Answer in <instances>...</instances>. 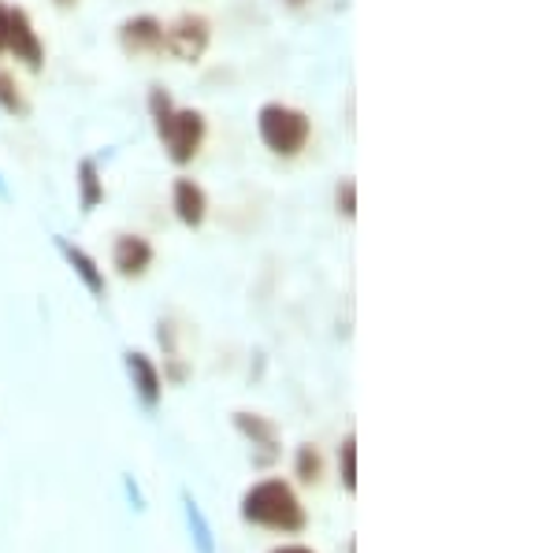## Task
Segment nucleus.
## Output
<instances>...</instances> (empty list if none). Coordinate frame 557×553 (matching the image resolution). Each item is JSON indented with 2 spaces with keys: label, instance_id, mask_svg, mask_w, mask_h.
<instances>
[{
  "label": "nucleus",
  "instance_id": "f257e3e1",
  "mask_svg": "<svg viewBox=\"0 0 557 553\" xmlns=\"http://www.w3.org/2000/svg\"><path fill=\"white\" fill-rule=\"evenodd\" d=\"M149 109H152V123H157V138L164 141V149H168V160H172V164H190V160L201 153L205 115L197 109H175L164 89H152Z\"/></svg>",
  "mask_w": 557,
  "mask_h": 553
},
{
  "label": "nucleus",
  "instance_id": "f03ea898",
  "mask_svg": "<svg viewBox=\"0 0 557 553\" xmlns=\"http://www.w3.org/2000/svg\"><path fill=\"white\" fill-rule=\"evenodd\" d=\"M242 520L257 524V528H268V531L298 535L305 528V505L298 502L290 483H283V479H264V483L246 490V498H242Z\"/></svg>",
  "mask_w": 557,
  "mask_h": 553
},
{
  "label": "nucleus",
  "instance_id": "7ed1b4c3",
  "mask_svg": "<svg viewBox=\"0 0 557 553\" xmlns=\"http://www.w3.org/2000/svg\"><path fill=\"white\" fill-rule=\"evenodd\" d=\"M257 130L275 156H298L309 141V115L290 104H264L257 115Z\"/></svg>",
  "mask_w": 557,
  "mask_h": 553
},
{
  "label": "nucleus",
  "instance_id": "20e7f679",
  "mask_svg": "<svg viewBox=\"0 0 557 553\" xmlns=\"http://www.w3.org/2000/svg\"><path fill=\"white\" fill-rule=\"evenodd\" d=\"M212 26L205 15H178L172 26H164V52H172L183 64H197L209 49Z\"/></svg>",
  "mask_w": 557,
  "mask_h": 553
},
{
  "label": "nucleus",
  "instance_id": "39448f33",
  "mask_svg": "<svg viewBox=\"0 0 557 553\" xmlns=\"http://www.w3.org/2000/svg\"><path fill=\"white\" fill-rule=\"evenodd\" d=\"M4 49L12 52L15 60H23L30 71H41L45 64V45L34 30L30 15L23 8H8V34H4Z\"/></svg>",
  "mask_w": 557,
  "mask_h": 553
},
{
  "label": "nucleus",
  "instance_id": "423d86ee",
  "mask_svg": "<svg viewBox=\"0 0 557 553\" xmlns=\"http://www.w3.org/2000/svg\"><path fill=\"white\" fill-rule=\"evenodd\" d=\"M120 45L127 56H157L164 52V23L152 15H134L120 26Z\"/></svg>",
  "mask_w": 557,
  "mask_h": 553
},
{
  "label": "nucleus",
  "instance_id": "0eeeda50",
  "mask_svg": "<svg viewBox=\"0 0 557 553\" xmlns=\"http://www.w3.org/2000/svg\"><path fill=\"white\" fill-rule=\"evenodd\" d=\"M127 372H131V382H134V390H138L141 405L157 409L160 390H164V379H160L157 364H152L146 353H127Z\"/></svg>",
  "mask_w": 557,
  "mask_h": 553
},
{
  "label": "nucleus",
  "instance_id": "6e6552de",
  "mask_svg": "<svg viewBox=\"0 0 557 553\" xmlns=\"http://www.w3.org/2000/svg\"><path fill=\"white\" fill-rule=\"evenodd\" d=\"M152 264V246L146 238L138 235H123L120 242H115V267H120L123 279H138V275H146Z\"/></svg>",
  "mask_w": 557,
  "mask_h": 553
},
{
  "label": "nucleus",
  "instance_id": "1a4fd4ad",
  "mask_svg": "<svg viewBox=\"0 0 557 553\" xmlns=\"http://www.w3.org/2000/svg\"><path fill=\"white\" fill-rule=\"evenodd\" d=\"M205 209H209V201H205L201 186H197L194 178H178L175 183V216L183 219L186 227H201Z\"/></svg>",
  "mask_w": 557,
  "mask_h": 553
},
{
  "label": "nucleus",
  "instance_id": "9d476101",
  "mask_svg": "<svg viewBox=\"0 0 557 553\" xmlns=\"http://www.w3.org/2000/svg\"><path fill=\"white\" fill-rule=\"evenodd\" d=\"M60 253L67 256V264L75 267V275L86 282V290L94 293V298H104V275H101V267H97V261L89 253H83L78 246H71L60 238Z\"/></svg>",
  "mask_w": 557,
  "mask_h": 553
},
{
  "label": "nucleus",
  "instance_id": "9b49d317",
  "mask_svg": "<svg viewBox=\"0 0 557 553\" xmlns=\"http://www.w3.org/2000/svg\"><path fill=\"white\" fill-rule=\"evenodd\" d=\"M235 424L242 435H249L253 445H264V461L275 457V427L264 420V416H253V413H235Z\"/></svg>",
  "mask_w": 557,
  "mask_h": 553
},
{
  "label": "nucleus",
  "instance_id": "f8f14e48",
  "mask_svg": "<svg viewBox=\"0 0 557 553\" xmlns=\"http://www.w3.org/2000/svg\"><path fill=\"white\" fill-rule=\"evenodd\" d=\"M101 201H104V183L97 175V164L94 160H83L78 164V204H83V212H94Z\"/></svg>",
  "mask_w": 557,
  "mask_h": 553
},
{
  "label": "nucleus",
  "instance_id": "ddd939ff",
  "mask_svg": "<svg viewBox=\"0 0 557 553\" xmlns=\"http://www.w3.org/2000/svg\"><path fill=\"white\" fill-rule=\"evenodd\" d=\"M298 476H301V483H320L323 457H320L317 445H301V450H298Z\"/></svg>",
  "mask_w": 557,
  "mask_h": 553
},
{
  "label": "nucleus",
  "instance_id": "4468645a",
  "mask_svg": "<svg viewBox=\"0 0 557 553\" xmlns=\"http://www.w3.org/2000/svg\"><path fill=\"white\" fill-rule=\"evenodd\" d=\"M0 109L8 115H23L26 112V101L20 93V86H15V78L8 75V71H0Z\"/></svg>",
  "mask_w": 557,
  "mask_h": 553
},
{
  "label": "nucleus",
  "instance_id": "2eb2a0df",
  "mask_svg": "<svg viewBox=\"0 0 557 553\" xmlns=\"http://www.w3.org/2000/svg\"><path fill=\"white\" fill-rule=\"evenodd\" d=\"M338 465H343V487L354 494L357 490V439L354 435H346L343 450H338Z\"/></svg>",
  "mask_w": 557,
  "mask_h": 553
},
{
  "label": "nucleus",
  "instance_id": "dca6fc26",
  "mask_svg": "<svg viewBox=\"0 0 557 553\" xmlns=\"http://www.w3.org/2000/svg\"><path fill=\"white\" fill-rule=\"evenodd\" d=\"M335 201H338V212H343L346 219L357 216V186H354V178H343V183H338Z\"/></svg>",
  "mask_w": 557,
  "mask_h": 553
},
{
  "label": "nucleus",
  "instance_id": "f3484780",
  "mask_svg": "<svg viewBox=\"0 0 557 553\" xmlns=\"http://www.w3.org/2000/svg\"><path fill=\"white\" fill-rule=\"evenodd\" d=\"M186 516H190V524L197 528V542H201V553H212V535H209V524L201 520V510L186 498Z\"/></svg>",
  "mask_w": 557,
  "mask_h": 553
},
{
  "label": "nucleus",
  "instance_id": "a211bd4d",
  "mask_svg": "<svg viewBox=\"0 0 557 553\" xmlns=\"http://www.w3.org/2000/svg\"><path fill=\"white\" fill-rule=\"evenodd\" d=\"M4 34H8V8L0 4V52H4Z\"/></svg>",
  "mask_w": 557,
  "mask_h": 553
},
{
  "label": "nucleus",
  "instance_id": "6ab92c4d",
  "mask_svg": "<svg viewBox=\"0 0 557 553\" xmlns=\"http://www.w3.org/2000/svg\"><path fill=\"white\" fill-rule=\"evenodd\" d=\"M272 553H312L309 546H278V550H272Z\"/></svg>",
  "mask_w": 557,
  "mask_h": 553
},
{
  "label": "nucleus",
  "instance_id": "aec40b11",
  "mask_svg": "<svg viewBox=\"0 0 557 553\" xmlns=\"http://www.w3.org/2000/svg\"><path fill=\"white\" fill-rule=\"evenodd\" d=\"M60 8H71V4H78V0H57Z\"/></svg>",
  "mask_w": 557,
  "mask_h": 553
}]
</instances>
